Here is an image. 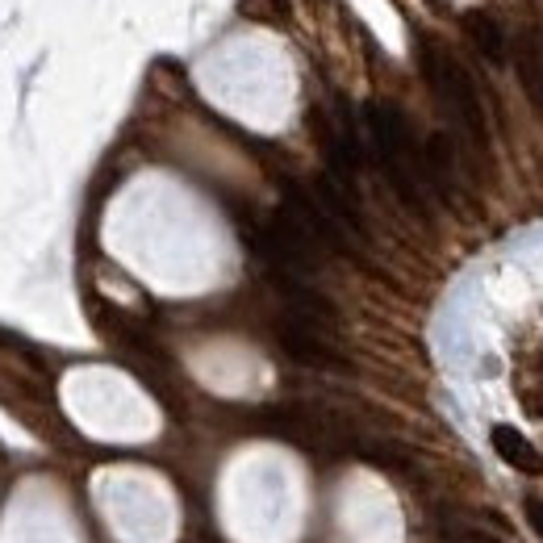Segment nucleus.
Segmentation results:
<instances>
[{
	"label": "nucleus",
	"mask_w": 543,
	"mask_h": 543,
	"mask_svg": "<svg viewBox=\"0 0 543 543\" xmlns=\"http://www.w3.org/2000/svg\"><path fill=\"white\" fill-rule=\"evenodd\" d=\"M468 543H498V539H489V535H468Z\"/></svg>",
	"instance_id": "obj_10"
},
{
	"label": "nucleus",
	"mask_w": 543,
	"mask_h": 543,
	"mask_svg": "<svg viewBox=\"0 0 543 543\" xmlns=\"http://www.w3.org/2000/svg\"><path fill=\"white\" fill-rule=\"evenodd\" d=\"M330 326H318V322H305V318H289L280 326V347L289 351L293 360L301 364H314V368H343V356L335 351V343L326 339Z\"/></svg>",
	"instance_id": "obj_3"
},
{
	"label": "nucleus",
	"mask_w": 543,
	"mask_h": 543,
	"mask_svg": "<svg viewBox=\"0 0 543 543\" xmlns=\"http://www.w3.org/2000/svg\"><path fill=\"white\" fill-rule=\"evenodd\" d=\"M422 168H427L431 184L439 188L443 197H452V188H456V151H452V143H447L443 134H435L427 143V159H422Z\"/></svg>",
	"instance_id": "obj_6"
},
{
	"label": "nucleus",
	"mask_w": 543,
	"mask_h": 543,
	"mask_svg": "<svg viewBox=\"0 0 543 543\" xmlns=\"http://www.w3.org/2000/svg\"><path fill=\"white\" fill-rule=\"evenodd\" d=\"M514 67H518V80H523V92L543 109V46L535 38L518 42V55H514Z\"/></svg>",
	"instance_id": "obj_7"
},
{
	"label": "nucleus",
	"mask_w": 543,
	"mask_h": 543,
	"mask_svg": "<svg viewBox=\"0 0 543 543\" xmlns=\"http://www.w3.org/2000/svg\"><path fill=\"white\" fill-rule=\"evenodd\" d=\"M489 439H493V452H498L514 472H527V477H539V472H543V460L535 452V443L518 427H510V422H498Z\"/></svg>",
	"instance_id": "obj_4"
},
{
	"label": "nucleus",
	"mask_w": 543,
	"mask_h": 543,
	"mask_svg": "<svg viewBox=\"0 0 543 543\" xmlns=\"http://www.w3.org/2000/svg\"><path fill=\"white\" fill-rule=\"evenodd\" d=\"M523 406H527V410H531L535 418H543V389H535V393H527V397H523Z\"/></svg>",
	"instance_id": "obj_8"
},
{
	"label": "nucleus",
	"mask_w": 543,
	"mask_h": 543,
	"mask_svg": "<svg viewBox=\"0 0 543 543\" xmlns=\"http://www.w3.org/2000/svg\"><path fill=\"white\" fill-rule=\"evenodd\" d=\"M368 134H372V147L381 155L401 201L410 209H422V180H418V159H414V138H410L406 117L385 101H372L368 105Z\"/></svg>",
	"instance_id": "obj_1"
},
{
	"label": "nucleus",
	"mask_w": 543,
	"mask_h": 543,
	"mask_svg": "<svg viewBox=\"0 0 543 543\" xmlns=\"http://www.w3.org/2000/svg\"><path fill=\"white\" fill-rule=\"evenodd\" d=\"M527 514H531V527L539 531V539H543V502H531L527 506Z\"/></svg>",
	"instance_id": "obj_9"
},
{
	"label": "nucleus",
	"mask_w": 543,
	"mask_h": 543,
	"mask_svg": "<svg viewBox=\"0 0 543 543\" xmlns=\"http://www.w3.org/2000/svg\"><path fill=\"white\" fill-rule=\"evenodd\" d=\"M464 30H468V38L477 42V51H481L489 63H502V59H506V34H502V26H498V21H493L485 9L464 13Z\"/></svg>",
	"instance_id": "obj_5"
},
{
	"label": "nucleus",
	"mask_w": 543,
	"mask_h": 543,
	"mask_svg": "<svg viewBox=\"0 0 543 543\" xmlns=\"http://www.w3.org/2000/svg\"><path fill=\"white\" fill-rule=\"evenodd\" d=\"M418 63H422V72H427L435 97L443 101V109L456 117V126L472 138V143H485V109H481V97H477V88H472L464 67L447 51H439L435 42L422 46Z\"/></svg>",
	"instance_id": "obj_2"
}]
</instances>
